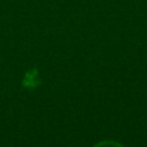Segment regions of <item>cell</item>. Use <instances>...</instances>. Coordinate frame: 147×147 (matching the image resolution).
Returning a JSON list of instances; mask_svg holds the SVG:
<instances>
[{"mask_svg": "<svg viewBox=\"0 0 147 147\" xmlns=\"http://www.w3.org/2000/svg\"><path fill=\"white\" fill-rule=\"evenodd\" d=\"M93 147H125L121 143L116 142V141H111V140H106V141H101V142L96 143Z\"/></svg>", "mask_w": 147, "mask_h": 147, "instance_id": "6da1fadb", "label": "cell"}]
</instances>
